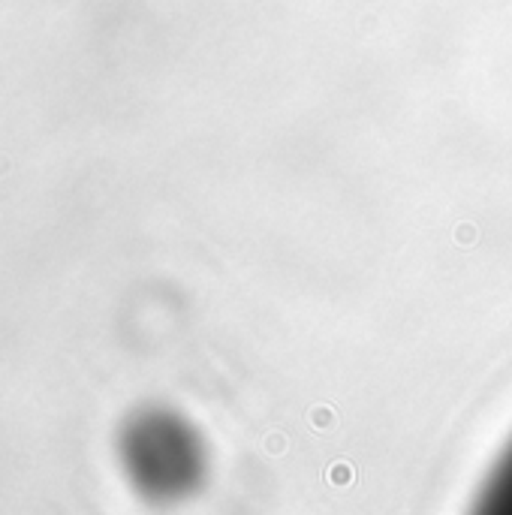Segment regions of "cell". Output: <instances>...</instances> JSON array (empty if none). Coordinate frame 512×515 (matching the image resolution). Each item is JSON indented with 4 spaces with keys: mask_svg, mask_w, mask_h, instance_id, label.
Instances as JSON below:
<instances>
[{
    "mask_svg": "<svg viewBox=\"0 0 512 515\" xmlns=\"http://www.w3.org/2000/svg\"><path fill=\"white\" fill-rule=\"evenodd\" d=\"M494 497H498V501H506V506H512V461H509V470L503 473V479H500V492Z\"/></svg>",
    "mask_w": 512,
    "mask_h": 515,
    "instance_id": "6da1fadb",
    "label": "cell"
}]
</instances>
